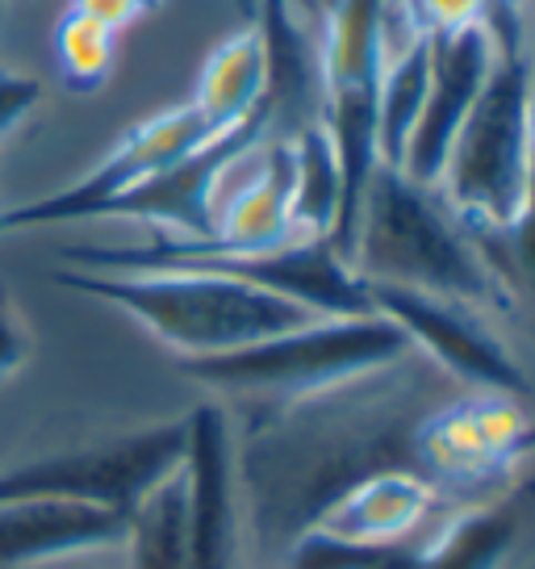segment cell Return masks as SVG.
<instances>
[{
	"mask_svg": "<svg viewBox=\"0 0 535 569\" xmlns=\"http://www.w3.org/2000/svg\"><path fill=\"white\" fill-rule=\"evenodd\" d=\"M347 268L364 284H393L427 298L506 315L511 298L485 264L473 234L452 213L440 189H423L397 168L376 163L360 197Z\"/></svg>",
	"mask_w": 535,
	"mask_h": 569,
	"instance_id": "cell-1",
	"label": "cell"
},
{
	"mask_svg": "<svg viewBox=\"0 0 535 569\" xmlns=\"http://www.w3.org/2000/svg\"><path fill=\"white\" fill-rule=\"evenodd\" d=\"M54 281L80 298H97L130 315L180 360L243 352L251 343H264L322 319L281 293L193 268H151V272L59 268Z\"/></svg>",
	"mask_w": 535,
	"mask_h": 569,
	"instance_id": "cell-2",
	"label": "cell"
},
{
	"mask_svg": "<svg viewBox=\"0 0 535 569\" xmlns=\"http://www.w3.org/2000/svg\"><path fill=\"white\" fill-rule=\"evenodd\" d=\"M535 54H498L452 142L440 197L473 231L515 227L532 206Z\"/></svg>",
	"mask_w": 535,
	"mask_h": 569,
	"instance_id": "cell-3",
	"label": "cell"
},
{
	"mask_svg": "<svg viewBox=\"0 0 535 569\" xmlns=\"http://www.w3.org/2000/svg\"><path fill=\"white\" fill-rule=\"evenodd\" d=\"M414 348L385 315L360 319H314L243 352L180 360V369L218 393L255 398H310L360 377H373L406 360Z\"/></svg>",
	"mask_w": 535,
	"mask_h": 569,
	"instance_id": "cell-4",
	"label": "cell"
},
{
	"mask_svg": "<svg viewBox=\"0 0 535 569\" xmlns=\"http://www.w3.org/2000/svg\"><path fill=\"white\" fill-rule=\"evenodd\" d=\"M63 260L84 272L193 268V272H218V277L248 281L268 293H281L322 319L376 315L369 284L360 281L335 251V243H326V239H302V243L276 251H218L201 239H176V234L155 231L147 243H125V248H68Z\"/></svg>",
	"mask_w": 535,
	"mask_h": 569,
	"instance_id": "cell-5",
	"label": "cell"
},
{
	"mask_svg": "<svg viewBox=\"0 0 535 569\" xmlns=\"http://www.w3.org/2000/svg\"><path fill=\"white\" fill-rule=\"evenodd\" d=\"M184 419L0 469V502H84L130 516L134 502L184 465Z\"/></svg>",
	"mask_w": 535,
	"mask_h": 569,
	"instance_id": "cell-6",
	"label": "cell"
},
{
	"mask_svg": "<svg viewBox=\"0 0 535 569\" xmlns=\"http://www.w3.org/2000/svg\"><path fill=\"white\" fill-rule=\"evenodd\" d=\"M210 139L214 134H210V126L201 122V113L193 106L163 109L155 118L130 126L122 139L113 142V151L105 160L97 163L92 172H84L75 184H68V189H59L51 197H38V201H26V206H13V210H0V234L101 218L134 184L176 168L180 160H189Z\"/></svg>",
	"mask_w": 535,
	"mask_h": 569,
	"instance_id": "cell-7",
	"label": "cell"
},
{
	"mask_svg": "<svg viewBox=\"0 0 535 569\" xmlns=\"http://www.w3.org/2000/svg\"><path fill=\"white\" fill-rule=\"evenodd\" d=\"M369 298L376 315H385L411 339V348H423L444 373L473 386L477 393L523 398L532 390L515 352L485 327L477 310L427 298V293H411V289H393V284H369Z\"/></svg>",
	"mask_w": 535,
	"mask_h": 569,
	"instance_id": "cell-8",
	"label": "cell"
},
{
	"mask_svg": "<svg viewBox=\"0 0 535 569\" xmlns=\"http://www.w3.org/2000/svg\"><path fill=\"white\" fill-rule=\"evenodd\" d=\"M218 251H276L302 243L293 234V139L268 134L226 163L214 189Z\"/></svg>",
	"mask_w": 535,
	"mask_h": 569,
	"instance_id": "cell-9",
	"label": "cell"
},
{
	"mask_svg": "<svg viewBox=\"0 0 535 569\" xmlns=\"http://www.w3.org/2000/svg\"><path fill=\"white\" fill-rule=\"evenodd\" d=\"M427 47H431L427 101H423V113H418L411 139H406L397 172L406 180H414V184H423V189H435L440 177H444L447 151H452L456 134H461L473 101L482 97L498 51H494V38H489L485 26H468V30L447 38H427Z\"/></svg>",
	"mask_w": 535,
	"mask_h": 569,
	"instance_id": "cell-10",
	"label": "cell"
},
{
	"mask_svg": "<svg viewBox=\"0 0 535 569\" xmlns=\"http://www.w3.org/2000/svg\"><path fill=\"white\" fill-rule=\"evenodd\" d=\"M435 486L418 469H376L347 481L322 511L310 519L305 532H319L356 549H393L411 545L435 511Z\"/></svg>",
	"mask_w": 535,
	"mask_h": 569,
	"instance_id": "cell-11",
	"label": "cell"
},
{
	"mask_svg": "<svg viewBox=\"0 0 535 569\" xmlns=\"http://www.w3.org/2000/svg\"><path fill=\"white\" fill-rule=\"evenodd\" d=\"M184 495H189V569H231L234 549V461L231 423L218 407L184 419Z\"/></svg>",
	"mask_w": 535,
	"mask_h": 569,
	"instance_id": "cell-12",
	"label": "cell"
},
{
	"mask_svg": "<svg viewBox=\"0 0 535 569\" xmlns=\"http://www.w3.org/2000/svg\"><path fill=\"white\" fill-rule=\"evenodd\" d=\"M125 540V516L84 502H0V569H30Z\"/></svg>",
	"mask_w": 535,
	"mask_h": 569,
	"instance_id": "cell-13",
	"label": "cell"
},
{
	"mask_svg": "<svg viewBox=\"0 0 535 569\" xmlns=\"http://www.w3.org/2000/svg\"><path fill=\"white\" fill-rule=\"evenodd\" d=\"M532 502V486H518L494 502L461 511L427 545H414L411 569H498L515 552Z\"/></svg>",
	"mask_w": 535,
	"mask_h": 569,
	"instance_id": "cell-14",
	"label": "cell"
},
{
	"mask_svg": "<svg viewBox=\"0 0 535 569\" xmlns=\"http://www.w3.org/2000/svg\"><path fill=\"white\" fill-rule=\"evenodd\" d=\"M268 101V47L260 26L251 21L239 34L222 38L196 76L189 106L201 113L210 134H226L251 122Z\"/></svg>",
	"mask_w": 535,
	"mask_h": 569,
	"instance_id": "cell-15",
	"label": "cell"
},
{
	"mask_svg": "<svg viewBox=\"0 0 535 569\" xmlns=\"http://www.w3.org/2000/svg\"><path fill=\"white\" fill-rule=\"evenodd\" d=\"M411 448L414 461H418V473L431 486L444 481V486L468 490V486H489V481H498L511 469V461L489 445L473 398L431 410L427 419L414 427Z\"/></svg>",
	"mask_w": 535,
	"mask_h": 569,
	"instance_id": "cell-16",
	"label": "cell"
},
{
	"mask_svg": "<svg viewBox=\"0 0 535 569\" xmlns=\"http://www.w3.org/2000/svg\"><path fill=\"white\" fill-rule=\"evenodd\" d=\"M343 213V172L322 122L293 134V234L335 243Z\"/></svg>",
	"mask_w": 535,
	"mask_h": 569,
	"instance_id": "cell-17",
	"label": "cell"
},
{
	"mask_svg": "<svg viewBox=\"0 0 535 569\" xmlns=\"http://www.w3.org/2000/svg\"><path fill=\"white\" fill-rule=\"evenodd\" d=\"M122 545L130 569H189V495L180 469L134 502Z\"/></svg>",
	"mask_w": 535,
	"mask_h": 569,
	"instance_id": "cell-18",
	"label": "cell"
},
{
	"mask_svg": "<svg viewBox=\"0 0 535 569\" xmlns=\"http://www.w3.org/2000/svg\"><path fill=\"white\" fill-rule=\"evenodd\" d=\"M431 84V47L418 38L402 54L385 59L381 71V92H376V163L402 168V151L411 139L414 122L423 113Z\"/></svg>",
	"mask_w": 535,
	"mask_h": 569,
	"instance_id": "cell-19",
	"label": "cell"
},
{
	"mask_svg": "<svg viewBox=\"0 0 535 569\" xmlns=\"http://www.w3.org/2000/svg\"><path fill=\"white\" fill-rule=\"evenodd\" d=\"M54 59L68 89L97 92L118 63V34L75 9H63V18L54 21Z\"/></svg>",
	"mask_w": 535,
	"mask_h": 569,
	"instance_id": "cell-20",
	"label": "cell"
},
{
	"mask_svg": "<svg viewBox=\"0 0 535 569\" xmlns=\"http://www.w3.org/2000/svg\"><path fill=\"white\" fill-rule=\"evenodd\" d=\"M468 234L485 256V264L494 268L498 284L506 289L511 310L527 306L535 315V201L515 227H502V231H473L468 227Z\"/></svg>",
	"mask_w": 535,
	"mask_h": 569,
	"instance_id": "cell-21",
	"label": "cell"
},
{
	"mask_svg": "<svg viewBox=\"0 0 535 569\" xmlns=\"http://www.w3.org/2000/svg\"><path fill=\"white\" fill-rule=\"evenodd\" d=\"M397 4L418 38H447L468 26H485V0H397Z\"/></svg>",
	"mask_w": 535,
	"mask_h": 569,
	"instance_id": "cell-22",
	"label": "cell"
},
{
	"mask_svg": "<svg viewBox=\"0 0 535 569\" xmlns=\"http://www.w3.org/2000/svg\"><path fill=\"white\" fill-rule=\"evenodd\" d=\"M532 0H485V30L498 54H532Z\"/></svg>",
	"mask_w": 535,
	"mask_h": 569,
	"instance_id": "cell-23",
	"label": "cell"
},
{
	"mask_svg": "<svg viewBox=\"0 0 535 569\" xmlns=\"http://www.w3.org/2000/svg\"><path fill=\"white\" fill-rule=\"evenodd\" d=\"M38 101H42V80L38 76L0 68V142L34 113Z\"/></svg>",
	"mask_w": 535,
	"mask_h": 569,
	"instance_id": "cell-24",
	"label": "cell"
},
{
	"mask_svg": "<svg viewBox=\"0 0 535 569\" xmlns=\"http://www.w3.org/2000/svg\"><path fill=\"white\" fill-rule=\"evenodd\" d=\"M30 348H34V339H30V327L21 319L18 302H13V293H9V284H0V381L4 377H13L30 360Z\"/></svg>",
	"mask_w": 535,
	"mask_h": 569,
	"instance_id": "cell-25",
	"label": "cell"
},
{
	"mask_svg": "<svg viewBox=\"0 0 535 569\" xmlns=\"http://www.w3.org/2000/svg\"><path fill=\"white\" fill-rule=\"evenodd\" d=\"M163 0H68V9L84 13V18L109 26L113 34H122L125 26H134L139 18L155 13Z\"/></svg>",
	"mask_w": 535,
	"mask_h": 569,
	"instance_id": "cell-26",
	"label": "cell"
},
{
	"mask_svg": "<svg viewBox=\"0 0 535 569\" xmlns=\"http://www.w3.org/2000/svg\"><path fill=\"white\" fill-rule=\"evenodd\" d=\"M239 4H243V13H248V18H255V4H260V0H239Z\"/></svg>",
	"mask_w": 535,
	"mask_h": 569,
	"instance_id": "cell-27",
	"label": "cell"
},
{
	"mask_svg": "<svg viewBox=\"0 0 535 569\" xmlns=\"http://www.w3.org/2000/svg\"><path fill=\"white\" fill-rule=\"evenodd\" d=\"M4 4H9V0H0V13H4Z\"/></svg>",
	"mask_w": 535,
	"mask_h": 569,
	"instance_id": "cell-28",
	"label": "cell"
}]
</instances>
